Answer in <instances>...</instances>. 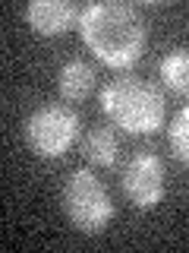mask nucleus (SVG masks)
Instances as JSON below:
<instances>
[{"label": "nucleus", "mask_w": 189, "mask_h": 253, "mask_svg": "<svg viewBox=\"0 0 189 253\" xmlns=\"http://www.w3.org/2000/svg\"><path fill=\"white\" fill-rule=\"evenodd\" d=\"M101 111L114 126L148 136L164 124V95L139 76H117L101 89Z\"/></svg>", "instance_id": "2"}, {"label": "nucleus", "mask_w": 189, "mask_h": 253, "mask_svg": "<svg viewBox=\"0 0 189 253\" xmlns=\"http://www.w3.org/2000/svg\"><path fill=\"white\" fill-rule=\"evenodd\" d=\"M167 146L177 162H183L189 168V105H183L167 124Z\"/></svg>", "instance_id": "10"}, {"label": "nucleus", "mask_w": 189, "mask_h": 253, "mask_svg": "<svg viewBox=\"0 0 189 253\" xmlns=\"http://www.w3.org/2000/svg\"><path fill=\"white\" fill-rule=\"evenodd\" d=\"M164 89L173 95H189V47H173L158 63Z\"/></svg>", "instance_id": "8"}, {"label": "nucleus", "mask_w": 189, "mask_h": 253, "mask_svg": "<svg viewBox=\"0 0 189 253\" xmlns=\"http://www.w3.org/2000/svg\"><path fill=\"white\" fill-rule=\"evenodd\" d=\"M94 76L98 73H94L92 63L69 60V63H63L60 73H57V89H60V95L66 101H82L85 95L94 89Z\"/></svg>", "instance_id": "7"}, {"label": "nucleus", "mask_w": 189, "mask_h": 253, "mask_svg": "<svg viewBox=\"0 0 189 253\" xmlns=\"http://www.w3.org/2000/svg\"><path fill=\"white\" fill-rule=\"evenodd\" d=\"M79 16H82V10L76 3H69V0H32L26 10L29 26L47 38L63 35L73 26H79Z\"/></svg>", "instance_id": "6"}, {"label": "nucleus", "mask_w": 189, "mask_h": 253, "mask_svg": "<svg viewBox=\"0 0 189 253\" xmlns=\"http://www.w3.org/2000/svg\"><path fill=\"white\" fill-rule=\"evenodd\" d=\"M120 187L136 209H155L164 200V162L155 152H139L126 162Z\"/></svg>", "instance_id": "5"}, {"label": "nucleus", "mask_w": 189, "mask_h": 253, "mask_svg": "<svg viewBox=\"0 0 189 253\" xmlns=\"http://www.w3.org/2000/svg\"><path fill=\"white\" fill-rule=\"evenodd\" d=\"M60 206L69 225L82 234H101L114 221V200L101 177H94L89 168H79L66 177L60 190Z\"/></svg>", "instance_id": "3"}, {"label": "nucleus", "mask_w": 189, "mask_h": 253, "mask_svg": "<svg viewBox=\"0 0 189 253\" xmlns=\"http://www.w3.org/2000/svg\"><path fill=\"white\" fill-rule=\"evenodd\" d=\"M79 35L85 47L110 70H129L145 54L148 32L136 6L104 0L89 3L79 16Z\"/></svg>", "instance_id": "1"}, {"label": "nucleus", "mask_w": 189, "mask_h": 253, "mask_svg": "<svg viewBox=\"0 0 189 253\" xmlns=\"http://www.w3.org/2000/svg\"><path fill=\"white\" fill-rule=\"evenodd\" d=\"M82 152L94 168H110V165L117 162L120 142H117L110 126H94V130H89V136L82 139Z\"/></svg>", "instance_id": "9"}, {"label": "nucleus", "mask_w": 189, "mask_h": 253, "mask_svg": "<svg viewBox=\"0 0 189 253\" xmlns=\"http://www.w3.org/2000/svg\"><path fill=\"white\" fill-rule=\"evenodd\" d=\"M79 136V117L66 105H41L26 121V142L41 158H63Z\"/></svg>", "instance_id": "4"}]
</instances>
